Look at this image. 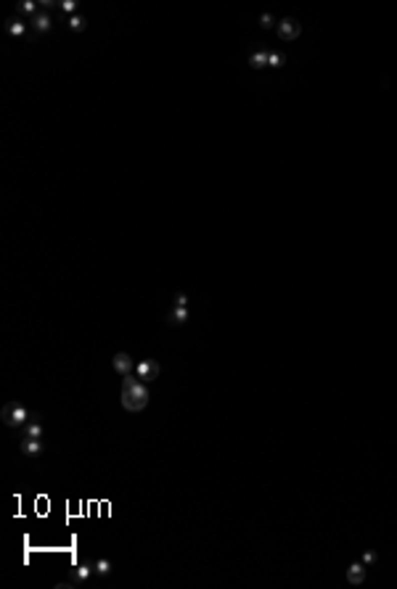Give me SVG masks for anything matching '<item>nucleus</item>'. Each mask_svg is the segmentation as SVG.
Wrapping results in <instances>:
<instances>
[{"label": "nucleus", "instance_id": "obj_18", "mask_svg": "<svg viewBox=\"0 0 397 589\" xmlns=\"http://www.w3.org/2000/svg\"><path fill=\"white\" fill-rule=\"evenodd\" d=\"M270 66H273V69L283 66V56H281V53H273V50H270Z\"/></svg>", "mask_w": 397, "mask_h": 589}, {"label": "nucleus", "instance_id": "obj_12", "mask_svg": "<svg viewBox=\"0 0 397 589\" xmlns=\"http://www.w3.org/2000/svg\"><path fill=\"white\" fill-rule=\"evenodd\" d=\"M24 438H43V426L38 423V420H30V423L24 426Z\"/></svg>", "mask_w": 397, "mask_h": 589}, {"label": "nucleus", "instance_id": "obj_3", "mask_svg": "<svg viewBox=\"0 0 397 589\" xmlns=\"http://www.w3.org/2000/svg\"><path fill=\"white\" fill-rule=\"evenodd\" d=\"M275 32H278V37L283 42H291V40H297L299 32H302V24L297 22V18H281L278 24H275Z\"/></svg>", "mask_w": 397, "mask_h": 589}, {"label": "nucleus", "instance_id": "obj_20", "mask_svg": "<svg viewBox=\"0 0 397 589\" xmlns=\"http://www.w3.org/2000/svg\"><path fill=\"white\" fill-rule=\"evenodd\" d=\"M59 8H61V11H67V14H72V11H75V8H77V6L72 3V0H64V3H61Z\"/></svg>", "mask_w": 397, "mask_h": 589}, {"label": "nucleus", "instance_id": "obj_15", "mask_svg": "<svg viewBox=\"0 0 397 589\" xmlns=\"http://www.w3.org/2000/svg\"><path fill=\"white\" fill-rule=\"evenodd\" d=\"M85 26H88V18H85V16H72V18H69V30H72V32H82Z\"/></svg>", "mask_w": 397, "mask_h": 589}, {"label": "nucleus", "instance_id": "obj_6", "mask_svg": "<svg viewBox=\"0 0 397 589\" xmlns=\"http://www.w3.org/2000/svg\"><path fill=\"white\" fill-rule=\"evenodd\" d=\"M22 454L24 457H40L43 454L40 438H22Z\"/></svg>", "mask_w": 397, "mask_h": 589}, {"label": "nucleus", "instance_id": "obj_14", "mask_svg": "<svg viewBox=\"0 0 397 589\" xmlns=\"http://www.w3.org/2000/svg\"><path fill=\"white\" fill-rule=\"evenodd\" d=\"M93 571L98 576H109L112 574V560H106V558H98L96 563H93Z\"/></svg>", "mask_w": 397, "mask_h": 589}, {"label": "nucleus", "instance_id": "obj_1", "mask_svg": "<svg viewBox=\"0 0 397 589\" xmlns=\"http://www.w3.org/2000/svg\"><path fill=\"white\" fill-rule=\"evenodd\" d=\"M119 402L127 412H141L149 404V388L141 383V378H133L127 376L125 383H122V394H119Z\"/></svg>", "mask_w": 397, "mask_h": 589}, {"label": "nucleus", "instance_id": "obj_11", "mask_svg": "<svg viewBox=\"0 0 397 589\" xmlns=\"http://www.w3.org/2000/svg\"><path fill=\"white\" fill-rule=\"evenodd\" d=\"M186 320H188V306H175V310L170 312V317H167L170 325H183Z\"/></svg>", "mask_w": 397, "mask_h": 589}, {"label": "nucleus", "instance_id": "obj_17", "mask_svg": "<svg viewBox=\"0 0 397 589\" xmlns=\"http://www.w3.org/2000/svg\"><path fill=\"white\" fill-rule=\"evenodd\" d=\"M275 24H278V22L273 18V14H262L260 16V26H262V30H270V26H275Z\"/></svg>", "mask_w": 397, "mask_h": 589}, {"label": "nucleus", "instance_id": "obj_10", "mask_svg": "<svg viewBox=\"0 0 397 589\" xmlns=\"http://www.w3.org/2000/svg\"><path fill=\"white\" fill-rule=\"evenodd\" d=\"M32 26H35V32H38V34H45L51 30V16L48 14H38L32 18Z\"/></svg>", "mask_w": 397, "mask_h": 589}, {"label": "nucleus", "instance_id": "obj_4", "mask_svg": "<svg viewBox=\"0 0 397 589\" xmlns=\"http://www.w3.org/2000/svg\"><path fill=\"white\" fill-rule=\"evenodd\" d=\"M135 372H138V378H141L143 383L146 380H156V378H159V364H156L154 360H143V362L135 364Z\"/></svg>", "mask_w": 397, "mask_h": 589}, {"label": "nucleus", "instance_id": "obj_19", "mask_svg": "<svg viewBox=\"0 0 397 589\" xmlns=\"http://www.w3.org/2000/svg\"><path fill=\"white\" fill-rule=\"evenodd\" d=\"M175 306H188V296H186V294H178V296H175Z\"/></svg>", "mask_w": 397, "mask_h": 589}, {"label": "nucleus", "instance_id": "obj_13", "mask_svg": "<svg viewBox=\"0 0 397 589\" xmlns=\"http://www.w3.org/2000/svg\"><path fill=\"white\" fill-rule=\"evenodd\" d=\"M6 32L11 34V37H22V34H24V24L19 22V18H14V16H11V18L6 22Z\"/></svg>", "mask_w": 397, "mask_h": 589}, {"label": "nucleus", "instance_id": "obj_16", "mask_svg": "<svg viewBox=\"0 0 397 589\" xmlns=\"http://www.w3.org/2000/svg\"><path fill=\"white\" fill-rule=\"evenodd\" d=\"M19 14H22V16H32V18H35V16H38V6H35L32 0H27V3L19 6Z\"/></svg>", "mask_w": 397, "mask_h": 589}, {"label": "nucleus", "instance_id": "obj_9", "mask_svg": "<svg viewBox=\"0 0 397 589\" xmlns=\"http://www.w3.org/2000/svg\"><path fill=\"white\" fill-rule=\"evenodd\" d=\"M347 582H349V584H363V582H365V568H363V563H352V566H349Z\"/></svg>", "mask_w": 397, "mask_h": 589}, {"label": "nucleus", "instance_id": "obj_7", "mask_svg": "<svg viewBox=\"0 0 397 589\" xmlns=\"http://www.w3.org/2000/svg\"><path fill=\"white\" fill-rule=\"evenodd\" d=\"M90 574H96L90 563H80V566H75V571H72V584H85L88 578H90Z\"/></svg>", "mask_w": 397, "mask_h": 589}, {"label": "nucleus", "instance_id": "obj_2", "mask_svg": "<svg viewBox=\"0 0 397 589\" xmlns=\"http://www.w3.org/2000/svg\"><path fill=\"white\" fill-rule=\"evenodd\" d=\"M3 423L8 428H24L30 423V412H27V407H22L19 402H11V404L3 407Z\"/></svg>", "mask_w": 397, "mask_h": 589}, {"label": "nucleus", "instance_id": "obj_5", "mask_svg": "<svg viewBox=\"0 0 397 589\" xmlns=\"http://www.w3.org/2000/svg\"><path fill=\"white\" fill-rule=\"evenodd\" d=\"M112 362H114V370L119 372V376H125V378L135 370V364H133V360H130V354H127V352H117Z\"/></svg>", "mask_w": 397, "mask_h": 589}, {"label": "nucleus", "instance_id": "obj_8", "mask_svg": "<svg viewBox=\"0 0 397 589\" xmlns=\"http://www.w3.org/2000/svg\"><path fill=\"white\" fill-rule=\"evenodd\" d=\"M249 66L252 69H262V66H270V50H257L249 56Z\"/></svg>", "mask_w": 397, "mask_h": 589}, {"label": "nucleus", "instance_id": "obj_21", "mask_svg": "<svg viewBox=\"0 0 397 589\" xmlns=\"http://www.w3.org/2000/svg\"><path fill=\"white\" fill-rule=\"evenodd\" d=\"M363 563H376V552H365V555H363Z\"/></svg>", "mask_w": 397, "mask_h": 589}]
</instances>
